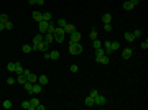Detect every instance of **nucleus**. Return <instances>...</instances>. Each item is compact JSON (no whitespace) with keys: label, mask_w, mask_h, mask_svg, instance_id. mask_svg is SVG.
<instances>
[{"label":"nucleus","mask_w":148,"mask_h":110,"mask_svg":"<svg viewBox=\"0 0 148 110\" xmlns=\"http://www.w3.org/2000/svg\"><path fill=\"white\" fill-rule=\"evenodd\" d=\"M102 21H104V23H110V21H112V15H110V13H104V15H102Z\"/></svg>","instance_id":"obj_17"},{"label":"nucleus","mask_w":148,"mask_h":110,"mask_svg":"<svg viewBox=\"0 0 148 110\" xmlns=\"http://www.w3.org/2000/svg\"><path fill=\"white\" fill-rule=\"evenodd\" d=\"M36 110H44V105H41V104H38V105H36Z\"/></svg>","instance_id":"obj_44"},{"label":"nucleus","mask_w":148,"mask_h":110,"mask_svg":"<svg viewBox=\"0 0 148 110\" xmlns=\"http://www.w3.org/2000/svg\"><path fill=\"white\" fill-rule=\"evenodd\" d=\"M15 81H16V79H13V77H8V79H7V84H8V86H12V84L15 82Z\"/></svg>","instance_id":"obj_40"},{"label":"nucleus","mask_w":148,"mask_h":110,"mask_svg":"<svg viewBox=\"0 0 148 110\" xmlns=\"http://www.w3.org/2000/svg\"><path fill=\"white\" fill-rule=\"evenodd\" d=\"M92 46H94V49H97V48H102V43L99 41V39H94V41H92Z\"/></svg>","instance_id":"obj_32"},{"label":"nucleus","mask_w":148,"mask_h":110,"mask_svg":"<svg viewBox=\"0 0 148 110\" xmlns=\"http://www.w3.org/2000/svg\"><path fill=\"white\" fill-rule=\"evenodd\" d=\"M33 20L40 23V21L43 20V13H40V12H33Z\"/></svg>","instance_id":"obj_15"},{"label":"nucleus","mask_w":148,"mask_h":110,"mask_svg":"<svg viewBox=\"0 0 148 110\" xmlns=\"http://www.w3.org/2000/svg\"><path fill=\"white\" fill-rule=\"evenodd\" d=\"M96 61H97L99 64H104L105 66V64H109V56L104 54V56H100V58H96Z\"/></svg>","instance_id":"obj_7"},{"label":"nucleus","mask_w":148,"mask_h":110,"mask_svg":"<svg viewBox=\"0 0 148 110\" xmlns=\"http://www.w3.org/2000/svg\"><path fill=\"white\" fill-rule=\"evenodd\" d=\"M43 39H44V35H43V33H40V35H36L35 38H33V44H40Z\"/></svg>","instance_id":"obj_11"},{"label":"nucleus","mask_w":148,"mask_h":110,"mask_svg":"<svg viewBox=\"0 0 148 110\" xmlns=\"http://www.w3.org/2000/svg\"><path fill=\"white\" fill-rule=\"evenodd\" d=\"M69 35H71V41H74V43H79V41H81V38H82L81 33H79L78 30H74L72 33H69Z\"/></svg>","instance_id":"obj_2"},{"label":"nucleus","mask_w":148,"mask_h":110,"mask_svg":"<svg viewBox=\"0 0 148 110\" xmlns=\"http://www.w3.org/2000/svg\"><path fill=\"white\" fill-rule=\"evenodd\" d=\"M84 104H86L87 107H94V97H86V100H84Z\"/></svg>","instance_id":"obj_23"},{"label":"nucleus","mask_w":148,"mask_h":110,"mask_svg":"<svg viewBox=\"0 0 148 110\" xmlns=\"http://www.w3.org/2000/svg\"><path fill=\"white\" fill-rule=\"evenodd\" d=\"M128 2H132L133 5H138V0H128Z\"/></svg>","instance_id":"obj_47"},{"label":"nucleus","mask_w":148,"mask_h":110,"mask_svg":"<svg viewBox=\"0 0 148 110\" xmlns=\"http://www.w3.org/2000/svg\"><path fill=\"white\" fill-rule=\"evenodd\" d=\"M4 30H5V25H4V23H0V31H4Z\"/></svg>","instance_id":"obj_46"},{"label":"nucleus","mask_w":148,"mask_h":110,"mask_svg":"<svg viewBox=\"0 0 148 110\" xmlns=\"http://www.w3.org/2000/svg\"><path fill=\"white\" fill-rule=\"evenodd\" d=\"M26 81H30V82H33V84H35L36 81H38V77H36V76L33 74V72H30V74L26 76Z\"/></svg>","instance_id":"obj_22"},{"label":"nucleus","mask_w":148,"mask_h":110,"mask_svg":"<svg viewBox=\"0 0 148 110\" xmlns=\"http://www.w3.org/2000/svg\"><path fill=\"white\" fill-rule=\"evenodd\" d=\"M12 28H13V23L10 21V20H8L7 23H5V30H12Z\"/></svg>","instance_id":"obj_37"},{"label":"nucleus","mask_w":148,"mask_h":110,"mask_svg":"<svg viewBox=\"0 0 148 110\" xmlns=\"http://www.w3.org/2000/svg\"><path fill=\"white\" fill-rule=\"evenodd\" d=\"M38 82L41 84V86H46V84H48V76L41 74V76H40V77H38Z\"/></svg>","instance_id":"obj_14"},{"label":"nucleus","mask_w":148,"mask_h":110,"mask_svg":"<svg viewBox=\"0 0 148 110\" xmlns=\"http://www.w3.org/2000/svg\"><path fill=\"white\" fill-rule=\"evenodd\" d=\"M16 82H20L22 86H23V84L26 82V76H25V74H18V77H16Z\"/></svg>","instance_id":"obj_20"},{"label":"nucleus","mask_w":148,"mask_h":110,"mask_svg":"<svg viewBox=\"0 0 148 110\" xmlns=\"http://www.w3.org/2000/svg\"><path fill=\"white\" fill-rule=\"evenodd\" d=\"M22 109H25V110H35V107L30 104V100H25V102H22Z\"/></svg>","instance_id":"obj_12"},{"label":"nucleus","mask_w":148,"mask_h":110,"mask_svg":"<svg viewBox=\"0 0 148 110\" xmlns=\"http://www.w3.org/2000/svg\"><path fill=\"white\" fill-rule=\"evenodd\" d=\"M110 48H112V51H117V49H120V44H118V41H110Z\"/></svg>","instance_id":"obj_24"},{"label":"nucleus","mask_w":148,"mask_h":110,"mask_svg":"<svg viewBox=\"0 0 148 110\" xmlns=\"http://www.w3.org/2000/svg\"><path fill=\"white\" fill-rule=\"evenodd\" d=\"M64 35H66L64 28L58 26V28L54 30V41H56V43H62V41H64Z\"/></svg>","instance_id":"obj_1"},{"label":"nucleus","mask_w":148,"mask_h":110,"mask_svg":"<svg viewBox=\"0 0 148 110\" xmlns=\"http://www.w3.org/2000/svg\"><path fill=\"white\" fill-rule=\"evenodd\" d=\"M104 51H105V54H107V56H109L110 53H114L112 48H110V41H109V39H105V43H104Z\"/></svg>","instance_id":"obj_9"},{"label":"nucleus","mask_w":148,"mask_h":110,"mask_svg":"<svg viewBox=\"0 0 148 110\" xmlns=\"http://www.w3.org/2000/svg\"><path fill=\"white\" fill-rule=\"evenodd\" d=\"M36 2H38V0H28V3H30V5H35Z\"/></svg>","instance_id":"obj_45"},{"label":"nucleus","mask_w":148,"mask_h":110,"mask_svg":"<svg viewBox=\"0 0 148 110\" xmlns=\"http://www.w3.org/2000/svg\"><path fill=\"white\" fill-rule=\"evenodd\" d=\"M56 25H58V26H61V28H64V26H66V20H64V18H59L58 21H56Z\"/></svg>","instance_id":"obj_30"},{"label":"nucleus","mask_w":148,"mask_h":110,"mask_svg":"<svg viewBox=\"0 0 148 110\" xmlns=\"http://www.w3.org/2000/svg\"><path fill=\"white\" fill-rule=\"evenodd\" d=\"M48 23H50V21H44V20H41V21H40V33H46L48 31Z\"/></svg>","instance_id":"obj_4"},{"label":"nucleus","mask_w":148,"mask_h":110,"mask_svg":"<svg viewBox=\"0 0 148 110\" xmlns=\"http://www.w3.org/2000/svg\"><path fill=\"white\" fill-rule=\"evenodd\" d=\"M124 8H125V10H133V8H135V5H133L132 2H128V0H127V2L124 3Z\"/></svg>","instance_id":"obj_25"},{"label":"nucleus","mask_w":148,"mask_h":110,"mask_svg":"<svg viewBox=\"0 0 148 110\" xmlns=\"http://www.w3.org/2000/svg\"><path fill=\"white\" fill-rule=\"evenodd\" d=\"M36 3H38V5H43V3H44V0H38Z\"/></svg>","instance_id":"obj_48"},{"label":"nucleus","mask_w":148,"mask_h":110,"mask_svg":"<svg viewBox=\"0 0 148 110\" xmlns=\"http://www.w3.org/2000/svg\"><path fill=\"white\" fill-rule=\"evenodd\" d=\"M43 20H44V21H51V13L50 12H44L43 13Z\"/></svg>","instance_id":"obj_33"},{"label":"nucleus","mask_w":148,"mask_h":110,"mask_svg":"<svg viewBox=\"0 0 148 110\" xmlns=\"http://www.w3.org/2000/svg\"><path fill=\"white\" fill-rule=\"evenodd\" d=\"M30 104H31V105H33V107H35V110H36V105H38V104H40V100H38V99H36V97H33V99H31V100H30Z\"/></svg>","instance_id":"obj_34"},{"label":"nucleus","mask_w":148,"mask_h":110,"mask_svg":"<svg viewBox=\"0 0 148 110\" xmlns=\"http://www.w3.org/2000/svg\"><path fill=\"white\" fill-rule=\"evenodd\" d=\"M124 38H125V41H128V43L135 41V36H133V33H132V31H127V33L124 35Z\"/></svg>","instance_id":"obj_10"},{"label":"nucleus","mask_w":148,"mask_h":110,"mask_svg":"<svg viewBox=\"0 0 148 110\" xmlns=\"http://www.w3.org/2000/svg\"><path fill=\"white\" fill-rule=\"evenodd\" d=\"M97 94H99V92L96 91V89H92V91H90V97H96V95H97Z\"/></svg>","instance_id":"obj_43"},{"label":"nucleus","mask_w":148,"mask_h":110,"mask_svg":"<svg viewBox=\"0 0 148 110\" xmlns=\"http://www.w3.org/2000/svg\"><path fill=\"white\" fill-rule=\"evenodd\" d=\"M40 92H41V84L36 81V82L33 84V95H35V94H40Z\"/></svg>","instance_id":"obj_13"},{"label":"nucleus","mask_w":148,"mask_h":110,"mask_svg":"<svg viewBox=\"0 0 148 110\" xmlns=\"http://www.w3.org/2000/svg\"><path fill=\"white\" fill-rule=\"evenodd\" d=\"M16 64H18V63H8V64H7V69H8L10 72H15V71H16Z\"/></svg>","instance_id":"obj_18"},{"label":"nucleus","mask_w":148,"mask_h":110,"mask_svg":"<svg viewBox=\"0 0 148 110\" xmlns=\"http://www.w3.org/2000/svg\"><path fill=\"white\" fill-rule=\"evenodd\" d=\"M105 51H104V48H97L96 49V58H100V56H104Z\"/></svg>","instance_id":"obj_28"},{"label":"nucleus","mask_w":148,"mask_h":110,"mask_svg":"<svg viewBox=\"0 0 148 110\" xmlns=\"http://www.w3.org/2000/svg\"><path fill=\"white\" fill-rule=\"evenodd\" d=\"M104 30H105L107 33L112 31V25H110V23H104Z\"/></svg>","instance_id":"obj_36"},{"label":"nucleus","mask_w":148,"mask_h":110,"mask_svg":"<svg viewBox=\"0 0 148 110\" xmlns=\"http://www.w3.org/2000/svg\"><path fill=\"white\" fill-rule=\"evenodd\" d=\"M23 87H25V91H26L28 94H31V95H33V82H30V81H26V82L23 84Z\"/></svg>","instance_id":"obj_8"},{"label":"nucleus","mask_w":148,"mask_h":110,"mask_svg":"<svg viewBox=\"0 0 148 110\" xmlns=\"http://www.w3.org/2000/svg\"><path fill=\"white\" fill-rule=\"evenodd\" d=\"M2 105H4V109H12V100H4V104H2Z\"/></svg>","instance_id":"obj_31"},{"label":"nucleus","mask_w":148,"mask_h":110,"mask_svg":"<svg viewBox=\"0 0 148 110\" xmlns=\"http://www.w3.org/2000/svg\"><path fill=\"white\" fill-rule=\"evenodd\" d=\"M132 48H125L124 51H122V58L124 59H130V56H132Z\"/></svg>","instance_id":"obj_6"},{"label":"nucleus","mask_w":148,"mask_h":110,"mask_svg":"<svg viewBox=\"0 0 148 110\" xmlns=\"http://www.w3.org/2000/svg\"><path fill=\"white\" fill-rule=\"evenodd\" d=\"M74 30H76V26H74L72 23H66V26H64V31L66 33H72Z\"/></svg>","instance_id":"obj_16"},{"label":"nucleus","mask_w":148,"mask_h":110,"mask_svg":"<svg viewBox=\"0 0 148 110\" xmlns=\"http://www.w3.org/2000/svg\"><path fill=\"white\" fill-rule=\"evenodd\" d=\"M53 39H54V35H51V33H46V35H44V41H46L48 44L53 43Z\"/></svg>","instance_id":"obj_21"},{"label":"nucleus","mask_w":148,"mask_h":110,"mask_svg":"<svg viewBox=\"0 0 148 110\" xmlns=\"http://www.w3.org/2000/svg\"><path fill=\"white\" fill-rule=\"evenodd\" d=\"M69 53L71 54H78V43H74L69 39Z\"/></svg>","instance_id":"obj_5"},{"label":"nucleus","mask_w":148,"mask_h":110,"mask_svg":"<svg viewBox=\"0 0 148 110\" xmlns=\"http://www.w3.org/2000/svg\"><path fill=\"white\" fill-rule=\"evenodd\" d=\"M7 21H8V15H7V13H0V23H7Z\"/></svg>","instance_id":"obj_26"},{"label":"nucleus","mask_w":148,"mask_h":110,"mask_svg":"<svg viewBox=\"0 0 148 110\" xmlns=\"http://www.w3.org/2000/svg\"><path fill=\"white\" fill-rule=\"evenodd\" d=\"M22 51H23V53H31L33 49H31L30 44H23V46H22Z\"/></svg>","instance_id":"obj_29"},{"label":"nucleus","mask_w":148,"mask_h":110,"mask_svg":"<svg viewBox=\"0 0 148 110\" xmlns=\"http://www.w3.org/2000/svg\"><path fill=\"white\" fill-rule=\"evenodd\" d=\"M82 49H84V48H82V44H81V43H78V54H81Z\"/></svg>","instance_id":"obj_42"},{"label":"nucleus","mask_w":148,"mask_h":110,"mask_svg":"<svg viewBox=\"0 0 148 110\" xmlns=\"http://www.w3.org/2000/svg\"><path fill=\"white\" fill-rule=\"evenodd\" d=\"M105 104V97L100 94H97L96 97H94V105H104Z\"/></svg>","instance_id":"obj_3"},{"label":"nucleus","mask_w":148,"mask_h":110,"mask_svg":"<svg viewBox=\"0 0 148 110\" xmlns=\"http://www.w3.org/2000/svg\"><path fill=\"white\" fill-rule=\"evenodd\" d=\"M133 36H135V38H140L142 36V30H135V31H133Z\"/></svg>","instance_id":"obj_39"},{"label":"nucleus","mask_w":148,"mask_h":110,"mask_svg":"<svg viewBox=\"0 0 148 110\" xmlns=\"http://www.w3.org/2000/svg\"><path fill=\"white\" fill-rule=\"evenodd\" d=\"M142 49H148V41H146V39L142 43Z\"/></svg>","instance_id":"obj_41"},{"label":"nucleus","mask_w":148,"mask_h":110,"mask_svg":"<svg viewBox=\"0 0 148 110\" xmlns=\"http://www.w3.org/2000/svg\"><path fill=\"white\" fill-rule=\"evenodd\" d=\"M89 38H90V39H97V31H96V30H92V31L89 33Z\"/></svg>","instance_id":"obj_35"},{"label":"nucleus","mask_w":148,"mask_h":110,"mask_svg":"<svg viewBox=\"0 0 148 110\" xmlns=\"http://www.w3.org/2000/svg\"><path fill=\"white\" fill-rule=\"evenodd\" d=\"M69 69H71V72H78V69H79V67H78V64H71V67H69Z\"/></svg>","instance_id":"obj_38"},{"label":"nucleus","mask_w":148,"mask_h":110,"mask_svg":"<svg viewBox=\"0 0 148 110\" xmlns=\"http://www.w3.org/2000/svg\"><path fill=\"white\" fill-rule=\"evenodd\" d=\"M54 30H56L54 23H53V21H50V23H48V31H46V33H51V35H54Z\"/></svg>","instance_id":"obj_19"},{"label":"nucleus","mask_w":148,"mask_h":110,"mask_svg":"<svg viewBox=\"0 0 148 110\" xmlns=\"http://www.w3.org/2000/svg\"><path fill=\"white\" fill-rule=\"evenodd\" d=\"M50 59H53V61L59 59V51H53V53H50Z\"/></svg>","instance_id":"obj_27"}]
</instances>
